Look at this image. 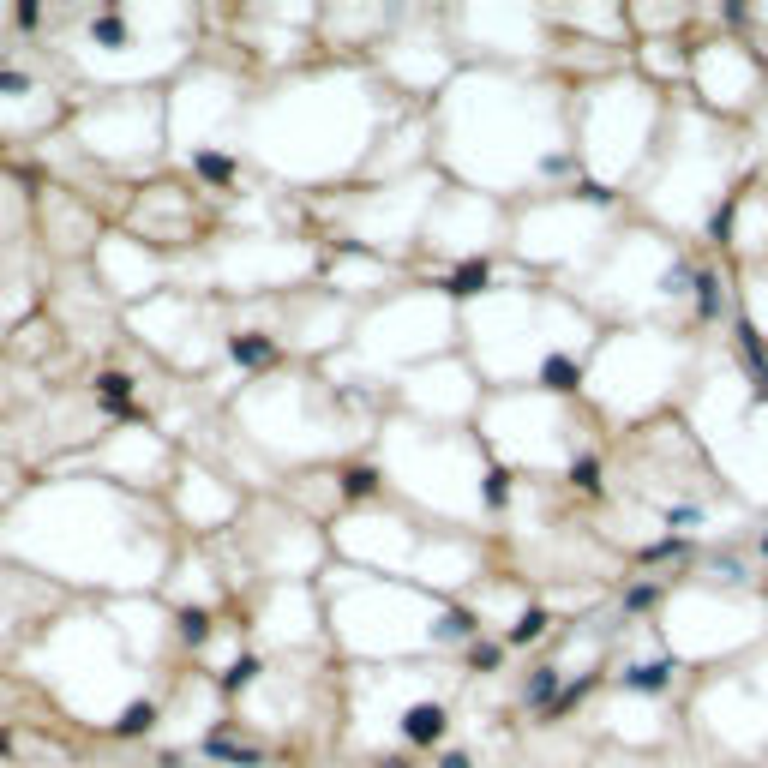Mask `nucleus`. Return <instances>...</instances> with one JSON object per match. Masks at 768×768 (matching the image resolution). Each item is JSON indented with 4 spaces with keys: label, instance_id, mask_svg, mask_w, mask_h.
I'll use <instances>...</instances> for the list:
<instances>
[{
    "label": "nucleus",
    "instance_id": "obj_2",
    "mask_svg": "<svg viewBox=\"0 0 768 768\" xmlns=\"http://www.w3.org/2000/svg\"><path fill=\"white\" fill-rule=\"evenodd\" d=\"M229 354H234V361H247V366H264L276 354V343H264L259 331H247V336H234V343H229Z\"/></svg>",
    "mask_w": 768,
    "mask_h": 768
},
{
    "label": "nucleus",
    "instance_id": "obj_1",
    "mask_svg": "<svg viewBox=\"0 0 768 768\" xmlns=\"http://www.w3.org/2000/svg\"><path fill=\"white\" fill-rule=\"evenodd\" d=\"M415 744H433V739H445V709L438 702H421V709H408V726H403Z\"/></svg>",
    "mask_w": 768,
    "mask_h": 768
},
{
    "label": "nucleus",
    "instance_id": "obj_3",
    "mask_svg": "<svg viewBox=\"0 0 768 768\" xmlns=\"http://www.w3.org/2000/svg\"><path fill=\"white\" fill-rule=\"evenodd\" d=\"M445 768H468V756H445Z\"/></svg>",
    "mask_w": 768,
    "mask_h": 768
}]
</instances>
